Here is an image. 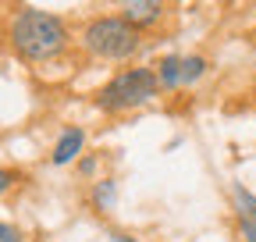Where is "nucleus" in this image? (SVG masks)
Returning a JSON list of instances; mask_svg holds the SVG:
<instances>
[{
  "label": "nucleus",
  "mask_w": 256,
  "mask_h": 242,
  "mask_svg": "<svg viewBox=\"0 0 256 242\" xmlns=\"http://www.w3.org/2000/svg\"><path fill=\"white\" fill-rule=\"evenodd\" d=\"M8 43L18 60L25 64H46L60 57L72 43V32L60 14L40 11V8H22L8 25Z\"/></svg>",
  "instance_id": "obj_1"
},
{
  "label": "nucleus",
  "mask_w": 256,
  "mask_h": 242,
  "mask_svg": "<svg viewBox=\"0 0 256 242\" xmlns=\"http://www.w3.org/2000/svg\"><path fill=\"white\" fill-rule=\"evenodd\" d=\"M82 46L86 54L118 64V60H132L142 50V32L121 14H100L82 28Z\"/></svg>",
  "instance_id": "obj_2"
},
{
  "label": "nucleus",
  "mask_w": 256,
  "mask_h": 242,
  "mask_svg": "<svg viewBox=\"0 0 256 242\" xmlns=\"http://www.w3.org/2000/svg\"><path fill=\"white\" fill-rule=\"evenodd\" d=\"M156 93H160V86H156L153 68H124L96 93V107L104 114H124V110L146 107Z\"/></svg>",
  "instance_id": "obj_3"
},
{
  "label": "nucleus",
  "mask_w": 256,
  "mask_h": 242,
  "mask_svg": "<svg viewBox=\"0 0 256 242\" xmlns=\"http://www.w3.org/2000/svg\"><path fill=\"white\" fill-rule=\"evenodd\" d=\"M118 14L124 22H132L139 32H146V28H156L164 22L168 4L164 0H118Z\"/></svg>",
  "instance_id": "obj_4"
},
{
  "label": "nucleus",
  "mask_w": 256,
  "mask_h": 242,
  "mask_svg": "<svg viewBox=\"0 0 256 242\" xmlns=\"http://www.w3.org/2000/svg\"><path fill=\"white\" fill-rule=\"evenodd\" d=\"M82 146H86V132H82L78 125H68V128L57 136V142H54L50 164H54V168H68V164H75L78 154H82Z\"/></svg>",
  "instance_id": "obj_5"
},
{
  "label": "nucleus",
  "mask_w": 256,
  "mask_h": 242,
  "mask_svg": "<svg viewBox=\"0 0 256 242\" xmlns=\"http://www.w3.org/2000/svg\"><path fill=\"white\" fill-rule=\"evenodd\" d=\"M232 203H235V218H238L242 238L256 242V196L246 186H232Z\"/></svg>",
  "instance_id": "obj_6"
},
{
  "label": "nucleus",
  "mask_w": 256,
  "mask_h": 242,
  "mask_svg": "<svg viewBox=\"0 0 256 242\" xmlns=\"http://www.w3.org/2000/svg\"><path fill=\"white\" fill-rule=\"evenodd\" d=\"M153 72H156V86L164 89V93H174V89H182V57H178V54L160 57V64H156Z\"/></svg>",
  "instance_id": "obj_7"
},
{
  "label": "nucleus",
  "mask_w": 256,
  "mask_h": 242,
  "mask_svg": "<svg viewBox=\"0 0 256 242\" xmlns=\"http://www.w3.org/2000/svg\"><path fill=\"white\" fill-rule=\"evenodd\" d=\"M210 68V60L200 57V54H192V57H182V86H192V82H200Z\"/></svg>",
  "instance_id": "obj_8"
},
{
  "label": "nucleus",
  "mask_w": 256,
  "mask_h": 242,
  "mask_svg": "<svg viewBox=\"0 0 256 242\" xmlns=\"http://www.w3.org/2000/svg\"><path fill=\"white\" fill-rule=\"evenodd\" d=\"M114 200H118V182H110V178L96 182V189H92V203H96V210H100V214H107V210L114 206Z\"/></svg>",
  "instance_id": "obj_9"
},
{
  "label": "nucleus",
  "mask_w": 256,
  "mask_h": 242,
  "mask_svg": "<svg viewBox=\"0 0 256 242\" xmlns=\"http://www.w3.org/2000/svg\"><path fill=\"white\" fill-rule=\"evenodd\" d=\"M18 178H22L18 171H11V168H0V196H4V192L14 186V182H18Z\"/></svg>",
  "instance_id": "obj_10"
},
{
  "label": "nucleus",
  "mask_w": 256,
  "mask_h": 242,
  "mask_svg": "<svg viewBox=\"0 0 256 242\" xmlns=\"http://www.w3.org/2000/svg\"><path fill=\"white\" fill-rule=\"evenodd\" d=\"M0 242H22V232L14 224H4L0 221Z\"/></svg>",
  "instance_id": "obj_11"
},
{
  "label": "nucleus",
  "mask_w": 256,
  "mask_h": 242,
  "mask_svg": "<svg viewBox=\"0 0 256 242\" xmlns=\"http://www.w3.org/2000/svg\"><path fill=\"white\" fill-rule=\"evenodd\" d=\"M92 171H96V157H82V160H78V174H86V178H89Z\"/></svg>",
  "instance_id": "obj_12"
},
{
  "label": "nucleus",
  "mask_w": 256,
  "mask_h": 242,
  "mask_svg": "<svg viewBox=\"0 0 256 242\" xmlns=\"http://www.w3.org/2000/svg\"><path fill=\"white\" fill-rule=\"evenodd\" d=\"M110 238H114V242H136L132 235H124V232H110Z\"/></svg>",
  "instance_id": "obj_13"
}]
</instances>
